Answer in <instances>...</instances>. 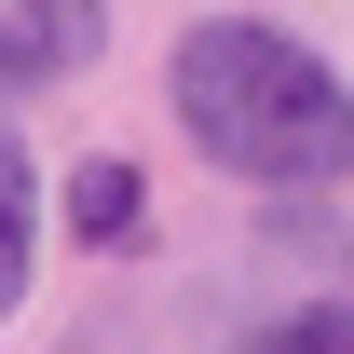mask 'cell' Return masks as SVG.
Listing matches in <instances>:
<instances>
[{"instance_id": "cell-1", "label": "cell", "mask_w": 354, "mask_h": 354, "mask_svg": "<svg viewBox=\"0 0 354 354\" xmlns=\"http://www.w3.org/2000/svg\"><path fill=\"white\" fill-rule=\"evenodd\" d=\"M177 123L245 191H327V177H354V95L286 28H245V14H205L177 41Z\"/></svg>"}, {"instance_id": "cell-2", "label": "cell", "mask_w": 354, "mask_h": 354, "mask_svg": "<svg viewBox=\"0 0 354 354\" xmlns=\"http://www.w3.org/2000/svg\"><path fill=\"white\" fill-rule=\"evenodd\" d=\"M28 259H41V164L0 136V313L28 300Z\"/></svg>"}, {"instance_id": "cell-3", "label": "cell", "mask_w": 354, "mask_h": 354, "mask_svg": "<svg viewBox=\"0 0 354 354\" xmlns=\"http://www.w3.org/2000/svg\"><path fill=\"white\" fill-rule=\"evenodd\" d=\"M136 205H150L136 164H82L68 177V245H136Z\"/></svg>"}, {"instance_id": "cell-4", "label": "cell", "mask_w": 354, "mask_h": 354, "mask_svg": "<svg viewBox=\"0 0 354 354\" xmlns=\"http://www.w3.org/2000/svg\"><path fill=\"white\" fill-rule=\"evenodd\" d=\"M245 354H354V300H313V313H272Z\"/></svg>"}, {"instance_id": "cell-5", "label": "cell", "mask_w": 354, "mask_h": 354, "mask_svg": "<svg viewBox=\"0 0 354 354\" xmlns=\"http://www.w3.org/2000/svg\"><path fill=\"white\" fill-rule=\"evenodd\" d=\"M341 259H354V245H341Z\"/></svg>"}]
</instances>
